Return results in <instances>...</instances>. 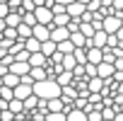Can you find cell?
Masks as SVG:
<instances>
[{"label":"cell","mask_w":123,"mask_h":121,"mask_svg":"<svg viewBox=\"0 0 123 121\" xmlns=\"http://www.w3.org/2000/svg\"><path fill=\"white\" fill-rule=\"evenodd\" d=\"M34 94L39 97V99H46V102H51V99H60L63 97V87H60L55 80H43V82H36L34 85Z\"/></svg>","instance_id":"cell-1"},{"label":"cell","mask_w":123,"mask_h":121,"mask_svg":"<svg viewBox=\"0 0 123 121\" xmlns=\"http://www.w3.org/2000/svg\"><path fill=\"white\" fill-rule=\"evenodd\" d=\"M34 15H36L39 24H46V27L55 29V27H53V20H55V15H53V10H51V7H46V5H43V7H36V12H34Z\"/></svg>","instance_id":"cell-2"},{"label":"cell","mask_w":123,"mask_h":121,"mask_svg":"<svg viewBox=\"0 0 123 121\" xmlns=\"http://www.w3.org/2000/svg\"><path fill=\"white\" fill-rule=\"evenodd\" d=\"M121 27H123V17H118V15H111V17L104 20V32L106 34H118Z\"/></svg>","instance_id":"cell-3"},{"label":"cell","mask_w":123,"mask_h":121,"mask_svg":"<svg viewBox=\"0 0 123 121\" xmlns=\"http://www.w3.org/2000/svg\"><path fill=\"white\" fill-rule=\"evenodd\" d=\"M73 34L68 32V27H55L53 32H51V41H55V44H63V41H68Z\"/></svg>","instance_id":"cell-4"},{"label":"cell","mask_w":123,"mask_h":121,"mask_svg":"<svg viewBox=\"0 0 123 121\" xmlns=\"http://www.w3.org/2000/svg\"><path fill=\"white\" fill-rule=\"evenodd\" d=\"M87 63L101 66L104 63V48H87Z\"/></svg>","instance_id":"cell-5"},{"label":"cell","mask_w":123,"mask_h":121,"mask_svg":"<svg viewBox=\"0 0 123 121\" xmlns=\"http://www.w3.org/2000/svg\"><path fill=\"white\" fill-rule=\"evenodd\" d=\"M10 73H15V75L24 78V75H29V73H31V66H29V63H22V60H12Z\"/></svg>","instance_id":"cell-6"},{"label":"cell","mask_w":123,"mask_h":121,"mask_svg":"<svg viewBox=\"0 0 123 121\" xmlns=\"http://www.w3.org/2000/svg\"><path fill=\"white\" fill-rule=\"evenodd\" d=\"M51 32H53L51 27H46V24H36V27H34V39H39L41 44H43V41H51Z\"/></svg>","instance_id":"cell-7"},{"label":"cell","mask_w":123,"mask_h":121,"mask_svg":"<svg viewBox=\"0 0 123 121\" xmlns=\"http://www.w3.org/2000/svg\"><path fill=\"white\" fill-rule=\"evenodd\" d=\"M31 94H34V85H24V82H22V85L15 90V99H22V102H27Z\"/></svg>","instance_id":"cell-8"},{"label":"cell","mask_w":123,"mask_h":121,"mask_svg":"<svg viewBox=\"0 0 123 121\" xmlns=\"http://www.w3.org/2000/svg\"><path fill=\"white\" fill-rule=\"evenodd\" d=\"M113 75H116V66H113V63H101V66H99V78H101V80L109 82Z\"/></svg>","instance_id":"cell-9"},{"label":"cell","mask_w":123,"mask_h":121,"mask_svg":"<svg viewBox=\"0 0 123 121\" xmlns=\"http://www.w3.org/2000/svg\"><path fill=\"white\" fill-rule=\"evenodd\" d=\"M41 53H43V56L51 60V58L58 53V44H55V41H43V46H41Z\"/></svg>","instance_id":"cell-10"},{"label":"cell","mask_w":123,"mask_h":121,"mask_svg":"<svg viewBox=\"0 0 123 121\" xmlns=\"http://www.w3.org/2000/svg\"><path fill=\"white\" fill-rule=\"evenodd\" d=\"M65 114H68V121H89L87 111H82V109H68Z\"/></svg>","instance_id":"cell-11"},{"label":"cell","mask_w":123,"mask_h":121,"mask_svg":"<svg viewBox=\"0 0 123 121\" xmlns=\"http://www.w3.org/2000/svg\"><path fill=\"white\" fill-rule=\"evenodd\" d=\"M29 66H31V68H46V66H48V58H46L43 53H34V56L29 58Z\"/></svg>","instance_id":"cell-12"},{"label":"cell","mask_w":123,"mask_h":121,"mask_svg":"<svg viewBox=\"0 0 123 121\" xmlns=\"http://www.w3.org/2000/svg\"><path fill=\"white\" fill-rule=\"evenodd\" d=\"M55 82H58L60 87H70V85H75V75L65 70V73H60V75L55 78Z\"/></svg>","instance_id":"cell-13"},{"label":"cell","mask_w":123,"mask_h":121,"mask_svg":"<svg viewBox=\"0 0 123 121\" xmlns=\"http://www.w3.org/2000/svg\"><path fill=\"white\" fill-rule=\"evenodd\" d=\"M70 41L75 44V48H87V46H89V39H87V36H85L82 32L73 34V36H70Z\"/></svg>","instance_id":"cell-14"},{"label":"cell","mask_w":123,"mask_h":121,"mask_svg":"<svg viewBox=\"0 0 123 121\" xmlns=\"http://www.w3.org/2000/svg\"><path fill=\"white\" fill-rule=\"evenodd\" d=\"M3 82H5V87L17 90V87L22 85V78H19V75H15V73H10V75H5V78H3Z\"/></svg>","instance_id":"cell-15"},{"label":"cell","mask_w":123,"mask_h":121,"mask_svg":"<svg viewBox=\"0 0 123 121\" xmlns=\"http://www.w3.org/2000/svg\"><path fill=\"white\" fill-rule=\"evenodd\" d=\"M22 15H24V12H10V15H7V20H5V22H7V27L19 29V24H22Z\"/></svg>","instance_id":"cell-16"},{"label":"cell","mask_w":123,"mask_h":121,"mask_svg":"<svg viewBox=\"0 0 123 121\" xmlns=\"http://www.w3.org/2000/svg\"><path fill=\"white\" fill-rule=\"evenodd\" d=\"M58 51L63 53V56H73V53H75L77 48H75V44H73V41L68 39V41H63V44H58Z\"/></svg>","instance_id":"cell-17"},{"label":"cell","mask_w":123,"mask_h":121,"mask_svg":"<svg viewBox=\"0 0 123 121\" xmlns=\"http://www.w3.org/2000/svg\"><path fill=\"white\" fill-rule=\"evenodd\" d=\"M73 22V17L65 12V15H55V20H53V27H68Z\"/></svg>","instance_id":"cell-18"},{"label":"cell","mask_w":123,"mask_h":121,"mask_svg":"<svg viewBox=\"0 0 123 121\" xmlns=\"http://www.w3.org/2000/svg\"><path fill=\"white\" fill-rule=\"evenodd\" d=\"M3 39H7V41H12V44H15V41L19 39V32H17V29H12V27H7V29L3 32Z\"/></svg>","instance_id":"cell-19"},{"label":"cell","mask_w":123,"mask_h":121,"mask_svg":"<svg viewBox=\"0 0 123 121\" xmlns=\"http://www.w3.org/2000/svg\"><path fill=\"white\" fill-rule=\"evenodd\" d=\"M73 56H75V60H77L80 66H87V48H77Z\"/></svg>","instance_id":"cell-20"},{"label":"cell","mask_w":123,"mask_h":121,"mask_svg":"<svg viewBox=\"0 0 123 121\" xmlns=\"http://www.w3.org/2000/svg\"><path fill=\"white\" fill-rule=\"evenodd\" d=\"M22 22H24V24H29V27H36V24H39V20H36V15H34V12H24V15H22Z\"/></svg>","instance_id":"cell-21"},{"label":"cell","mask_w":123,"mask_h":121,"mask_svg":"<svg viewBox=\"0 0 123 121\" xmlns=\"http://www.w3.org/2000/svg\"><path fill=\"white\" fill-rule=\"evenodd\" d=\"M22 12H36L34 0H24V3H22Z\"/></svg>","instance_id":"cell-22"},{"label":"cell","mask_w":123,"mask_h":121,"mask_svg":"<svg viewBox=\"0 0 123 121\" xmlns=\"http://www.w3.org/2000/svg\"><path fill=\"white\" fill-rule=\"evenodd\" d=\"M12 10H10V5H5V3H0V20H7V15H10Z\"/></svg>","instance_id":"cell-23"},{"label":"cell","mask_w":123,"mask_h":121,"mask_svg":"<svg viewBox=\"0 0 123 121\" xmlns=\"http://www.w3.org/2000/svg\"><path fill=\"white\" fill-rule=\"evenodd\" d=\"M87 116H89V121H104L101 111H87Z\"/></svg>","instance_id":"cell-24"},{"label":"cell","mask_w":123,"mask_h":121,"mask_svg":"<svg viewBox=\"0 0 123 121\" xmlns=\"http://www.w3.org/2000/svg\"><path fill=\"white\" fill-rule=\"evenodd\" d=\"M5 75H10V66L0 63V78H5Z\"/></svg>","instance_id":"cell-25"},{"label":"cell","mask_w":123,"mask_h":121,"mask_svg":"<svg viewBox=\"0 0 123 121\" xmlns=\"http://www.w3.org/2000/svg\"><path fill=\"white\" fill-rule=\"evenodd\" d=\"M5 29H7V22H5V20H0V34H3Z\"/></svg>","instance_id":"cell-26"},{"label":"cell","mask_w":123,"mask_h":121,"mask_svg":"<svg viewBox=\"0 0 123 121\" xmlns=\"http://www.w3.org/2000/svg\"><path fill=\"white\" fill-rule=\"evenodd\" d=\"M77 3H82V5H87V7H89V5L94 3V0H77Z\"/></svg>","instance_id":"cell-27"},{"label":"cell","mask_w":123,"mask_h":121,"mask_svg":"<svg viewBox=\"0 0 123 121\" xmlns=\"http://www.w3.org/2000/svg\"><path fill=\"white\" fill-rule=\"evenodd\" d=\"M116 121H123V111H118V116H116Z\"/></svg>","instance_id":"cell-28"},{"label":"cell","mask_w":123,"mask_h":121,"mask_svg":"<svg viewBox=\"0 0 123 121\" xmlns=\"http://www.w3.org/2000/svg\"><path fill=\"white\" fill-rule=\"evenodd\" d=\"M0 3H5V5H10V0H0Z\"/></svg>","instance_id":"cell-29"},{"label":"cell","mask_w":123,"mask_h":121,"mask_svg":"<svg viewBox=\"0 0 123 121\" xmlns=\"http://www.w3.org/2000/svg\"><path fill=\"white\" fill-rule=\"evenodd\" d=\"M0 116H3V109H0Z\"/></svg>","instance_id":"cell-30"},{"label":"cell","mask_w":123,"mask_h":121,"mask_svg":"<svg viewBox=\"0 0 123 121\" xmlns=\"http://www.w3.org/2000/svg\"><path fill=\"white\" fill-rule=\"evenodd\" d=\"M104 121H106V119H104Z\"/></svg>","instance_id":"cell-31"}]
</instances>
